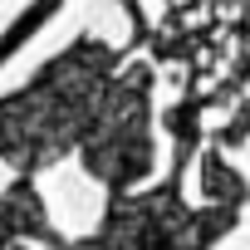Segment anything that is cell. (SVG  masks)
Instances as JSON below:
<instances>
[{
    "label": "cell",
    "mask_w": 250,
    "mask_h": 250,
    "mask_svg": "<svg viewBox=\"0 0 250 250\" xmlns=\"http://www.w3.org/2000/svg\"><path fill=\"white\" fill-rule=\"evenodd\" d=\"M108 49L103 44H74L64 59H54L25 93L0 103V157H10L20 172H35L40 162L59 157L69 143H79L93 123V103L103 88Z\"/></svg>",
    "instance_id": "cell-1"
},
{
    "label": "cell",
    "mask_w": 250,
    "mask_h": 250,
    "mask_svg": "<svg viewBox=\"0 0 250 250\" xmlns=\"http://www.w3.org/2000/svg\"><path fill=\"white\" fill-rule=\"evenodd\" d=\"M44 221H40V201L30 191V182L10 187V196H0V245L15 240V235H40Z\"/></svg>",
    "instance_id": "cell-2"
}]
</instances>
